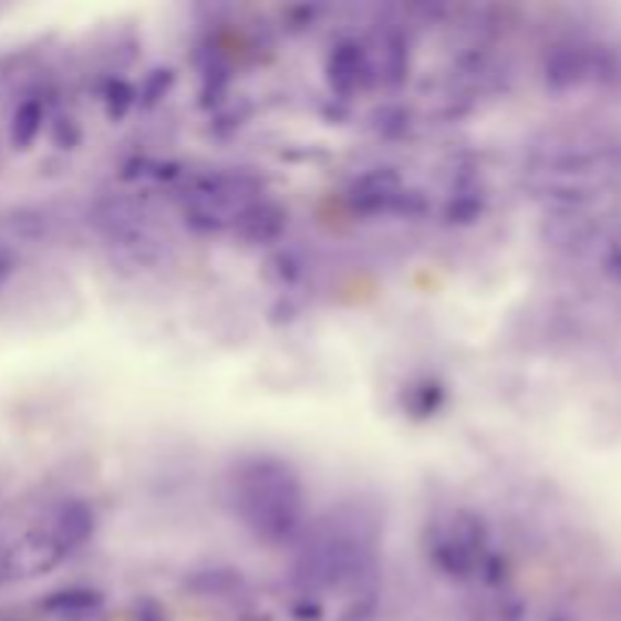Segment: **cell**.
I'll return each instance as SVG.
<instances>
[{
  "label": "cell",
  "instance_id": "1",
  "mask_svg": "<svg viewBox=\"0 0 621 621\" xmlns=\"http://www.w3.org/2000/svg\"><path fill=\"white\" fill-rule=\"evenodd\" d=\"M10 270H12L10 255H7V252H3V249H0V286L7 282V277H10Z\"/></svg>",
  "mask_w": 621,
  "mask_h": 621
},
{
  "label": "cell",
  "instance_id": "2",
  "mask_svg": "<svg viewBox=\"0 0 621 621\" xmlns=\"http://www.w3.org/2000/svg\"><path fill=\"white\" fill-rule=\"evenodd\" d=\"M7 576H10V555L0 549V582H3Z\"/></svg>",
  "mask_w": 621,
  "mask_h": 621
}]
</instances>
